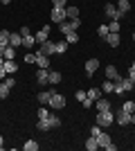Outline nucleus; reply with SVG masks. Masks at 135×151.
<instances>
[{"mask_svg": "<svg viewBox=\"0 0 135 151\" xmlns=\"http://www.w3.org/2000/svg\"><path fill=\"white\" fill-rule=\"evenodd\" d=\"M97 34H99V36H101V38H106V36H108V34H110L108 25H101V27H99V29H97Z\"/></svg>", "mask_w": 135, "mask_h": 151, "instance_id": "obj_34", "label": "nucleus"}, {"mask_svg": "<svg viewBox=\"0 0 135 151\" xmlns=\"http://www.w3.org/2000/svg\"><path fill=\"white\" fill-rule=\"evenodd\" d=\"M36 65H39V68H50V57H45V54H36Z\"/></svg>", "mask_w": 135, "mask_h": 151, "instance_id": "obj_14", "label": "nucleus"}, {"mask_svg": "<svg viewBox=\"0 0 135 151\" xmlns=\"http://www.w3.org/2000/svg\"><path fill=\"white\" fill-rule=\"evenodd\" d=\"M131 124H135V113H133V115H131Z\"/></svg>", "mask_w": 135, "mask_h": 151, "instance_id": "obj_47", "label": "nucleus"}, {"mask_svg": "<svg viewBox=\"0 0 135 151\" xmlns=\"http://www.w3.org/2000/svg\"><path fill=\"white\" fill-rule=\"evenodd\" d=\"M7 77V70H5V65H0V79H5Z\"/></svg>", "mask_w": 135, "mask_h": 151, "instance_id": "obj_44", "label": "nucleus"}, {"mask_svg": "<svg viewBox=\"0 0 135 151\" xmlns=\"http://www.w3.org/2000/svg\"><path fill=\"white\" fill-rule=\"evenodd\" d=\"M99 68V59H88L86 61V77H92Z\"/></svg>", "mask_w": 135, "mask_h": 151, "instance_id": "obj_7", "label": "nucleus"}, {"mask_svg": "<svg viewBox=\"0 0 135 151\" xmlns=\"http://www.w3.org/2000/svg\"><path fill=\"white\" fill-rule=\"evenodd\" d=\"M122 111H126V113H131V115H133V113H135V101H124Z\"/></svg>", "mask_w": 135, "mask_h": 151, "instance_id": "obj_31", "label": "nucleus"}, {"mask_svg": "<svg viewBox=\"0 0 135 151\" xmlns=\"http://www.w3.org/2000/svg\"><path fill=\"white\" fill-rule=\"evenodd\" d=\"M9 90H11V88H9L5 81L0 83V99H7V97H9Z\"/></svg>", "mask_w": 135, "mask_h": 151, "instance_id": "obj_30", "label": "nucleus"}, {"mask_svg": "<svg viewBox=\"0 0 135 151\" xmlns=\"http://www.w3.org/2000/svg\"><path fill=\"white\" fill-rule=\"evenodd\" d=\"M131 70H135V61H133V63H131Z\"/></svg>", "mask_w": 135, "mask_h": 151, "instance_id": "obj_50", "label": "nucleus"}, {"mask_svg": "<svg viewBox=\"0 0 135 151\" xmlns=\"http://www.w3.org/2000/svg\"><path fill=\"white\" fill-rule=\"evenodd\" d=\"M2 147H5V138H2V135H0V149H2Z\"/></svg>", "mask_w": 135, "mask_h": 151, "instance_id": "obj_46", "label": "nucleus"}, {"mask_svg": "<svg viewBox=\"0 0 135 151\" xmlns=\"http://www.w3.org/2000/svg\"><path fill=\"white\" fill-rule=\"evenodd\" d=\"M108 29L110 32H119V20H110V23H108Z\"/></svg>", "mask_w": 135, "mask_h": 151, "instance_id": "obj_38", "label": "nucleus"}, {"mask_svg": "<svg viewBox=\"0 0 135 151\" xmlns=\"http://www.w3.org/2000/svg\"><path fill=\"white\" fill-rule=\"evenodd\" d=\"M9 36H11V32L0 29V47H7V45H9Z\"/></svg>", "mask_w": 135, "mask_h": 151, "instance_id": "obj_17", "label": "nucleus"}, {"mask_svg": "<svg viewBox=\"0 0 135 151\" xmlns=\"http://www.w3.org/2000/svg\"><path fill=\"white\" fill-rule=\"evenodd\" d=\"M32 32H29V27H20V36H29Z\"/></svg>", "mask_w": 135, "mask_h": 151, "instance_id": "obj_43", "label": "nucleus"}, {"mask_svg": "<svg viewBox=\"0 0 135 151\" xmlns=\"http://www.w3.org/2000/svg\"><path fill=\"white\" fill-rule=\"evenodd\" d=\"M39 54H45V57H50V54H54V41H45V43L39 45Z\"/></svg>", "mask_w": 135, "mask_h": 151, "instance_id": "obj_6", "label": "nucleus"}, {"mask_svg": "<svg viewBox=\"0 0 135 151\" xmlns=\"http://www.w3.org/2000/svg\"><path fill=\"white\" fill-rule=\"evenodd\" d=\"M2 63H5V57H2V54H0V65H2Z\"/></svg>", "mask_w": 135, "mask_h": 151, "instance_id": "obj_49", "label": "nucleus"}, {"mask_svg": "<svg viewBox=\"0 0 135 151\" xmlns=\"http://www.w3.org/2000/svg\"><path fill=\"white\" fill-rule=\"evenodd\" d=\"M36 54H39V52H36ZM36 54H32V50H29L25 54V63H36Z\"/></svg>", "mask_w": 135, "mask_h": 151, "instance_id": "obj_36", "label": "nucleus"}, {"mask_svg": "<svg viewBox=\"0 0 135 151\" xmlns=\"http://www.w3.org/2000/svg\"><path fill=\"white\" fill-rule=\"evenodd\" d=\"M5 83L9 86V88H14V86H16V79H14V75H11V77H7V79H5Z\"/></svg>", "mask_w": 135, "mask_h": 151, "instance_id": "obj_40", "label": "nucleus"}, {"mask_svg": "<svg viewBox=\"0 0 135 151\" xmlns=\"http://www.w3.org/2000/svg\"><path fill=\"white\" fill-rule=\"evenodd\" d=\"M65 14H68V18H77L79 16V7H65Z\"/></svg>", "mask_w": 135, "mask_h": 151, "instance_id": "obj_29", "label": "nucleus"}, {"mask_svg": "<svg viewBox=\"0 0 135 151\" xmlns=\"http://www.w3.org/2000/svg\"><path fill=\"white\" fill-rule=\"evenodd\" d=\"M54 52H56V54H65V52H68V41H59V43H54Z\"/></svg>", "mask_w": 135, "mask_h": 151, "instance_id": "obj_18", "label": "nucleus"}, {"mask_svg": "<svg viewBox=\"0 0 135 151\" xmlns=\"http://www.w3.org/2000/svg\"><path fill=\"white\" fill-rule=\"evenodd\" d=\"M36 43V38L29 34V36H23V47H27V50H32V45Z\"/></svg>", "mask_w": 135, "mask_h": 151, "instance_id": "obj_25", "label": "nucleus"}, {"mask_svg": "<svg viewBox=\"0 0 135 151\" xmlns=\"http://www.w3.org/2000/svg\"><path fill=\"white\" fill-rule=\"evenodd\" d=\"M39 117H50V111L47 108H39Z\"/></svg>", "mask_w": 135, "mask_h": 151, "instance_id": "obj_42", "label": "nucleus"}, {"mask_svg": "<svg viewBox=\"0 0 135 151\" xmlns=\"http://www.w3.org/2000/svg\"><path fill=\"white\" fill-rule=\"evenodd\" d=\"M104 41H106V43H108L110 47H117L122 38H119V32H110V34H108V36H106V38H104Z\"/></svg>", "mask_w": 135, "mask_h": 151, "instance_id": "obj_9", "label": "nucleus"}, {"mask_svg": "<svg viewBox=\"0 0 135 151\" xmlns=\"http://www.w3.org/2000/svg\"><path fill=\"white\" fill-rule=\"evenodd\" d=\"M50 18L54 20V23H63V20H68V14H65V9H61V7H54L52 9V14H50Z\"/></svg>", "mask_w": 135, "mask_h": 151, "instance_id": "obj_4", "label": "nucleus"}, {"mask_svg": "<svg viewBox=\"0 0 135 151\" xmlns=\"http://www.w3.org/2000/svg\"><path fill=\"white\" fill-rule=\"evenodd\" d=\"M104 12H106V16H108L110 20H119V18L124 16V14L119 12L115 5H110V2H106V5H104Z\"/></svg>", "mask_w": 135, "mask_h": 151, "instance_id": "obj_3", "label": "nucleus"}, {"mask_svg": "<svg viewBox=\"0 0 135 151\" xmlns=\"http://www.w3.org/2000/svg\"><path fill=\"white\" fill-rule=\"evenodd\" d=\"M133 41H135V34H133Z\"/></svg>", "mask_w": 135, "mask_h": 151, "instance_id": "obj_51", "label": "nucleus"}, {"mask_svg": "<svg viewBox=\"0 0 135 151\" xmlns=\"http://www.w3.org/2000/svg\"><path fill=\"white\" fill-rule=\"evenodd\" d=\"M129 79H131V81L135 83V70H129Z\"/></svg>", "mask_w": 135, "mask_h": 151, "instance_id": "obj_45", "label": "nucleus"}, {"mask_svg": "<svg viewBox=\"0 0 135 151\" xmlns=\"http://www.w3.org/2000/svg\"><path fill=\"white\" fill-rule=\"evenodd\" d=\"M9 45H11V47H20V45H23V36H20V32L9 36Z\"/></svg>", "mask_w": 135, "mask_h": 151, "instance_id": "obj_15", "label": "nucleus"}, {"mask_svg": "<svg viewBox=\"0 0 135 151\" xmlns=\"http://www.w3.org/2000/svg\"><path fill=\"white\" fill-rule=\"evenodd\" d=\"M50 108H54V111H61V108H65V97L61 93H52V97H50Z\"/></svg>", "mask_w": 135, "mask_h": 151, "instance_id": "obj_2", "label": "nucleus"}, {"mask_svg": "<svg viewBox=\"0 0 135 151\" xmlns=\"http://www.w3.org/2000/svg\"><path fill=\"white\" fill-rule=\"evenodd\" d=\"M2 65H5V70H7V75H14V72H16V70H18V65H16V61H7L5 59V63H2Z\"/></svg>", "mask_w": 135, "mask_h": 151, "instance_id": "obj_19", "label": "nucleus"}, {"mask_svg": "<svg viewBox=\"0 0 135 151\" xmlns=\"http://www.w3.org/2000/svg\"><path fill=\"white\" fill-rule=\"evenodd\" d=\"M52 93H54V90H43V93H39V97H36V99H39L41 104H50Z\"/></svg>", "mask_w": 135, "mask_h": 151, "instance_id": "obj_21", "label": "nucleus"}, {"mask_svg": "<svg viewBox=\"0 0 135 151\" xmlns=\"http://www.w3.org/2000/svg\"><path fill=\"white\" fill-rule=\"evenodd\" d=\"M86 149H88V151H97V149H99V142H97L95 135H90V138L86 140Z\"/></svg>", "mask_w": 135, "mask_h": 151, "instance_id": "obj_16", "label": "nucleus"}, {"mask_svg": "<svg viewBox=\"0 0 135 151\" xmlns=\"http://www.w3.org/2000/svg\"><path fill=\"white\" fill-rule=\"evenodd\" d=\"M23 149L25 151H36L39 149V142H36V140H27L25 145H23Z\"/></svg>", "mask_w": 135, "mask_h": 151, "instance_id": "obj_28", "label": "nucleus"}, {"mask_svg": "<svg viewBox=\"0 0 135 151\" xmlns=\"http://www.w3.org/2000/svg\"><path fill=\"white\" fill-rule=\"evenodd\" d=\"M50 83H54V86L61 83V72H52L50 70Z\"/></svg>", "mask_w": 135, "mask_h": 151, "instance_id": "obj_32", "label": "nucleus"}, {"mask_svg": "<svg viewBox=\"0 0 135 151\" xmlns=\"http://www.w3.org/2000/svg\"><path fill=\"white\" fill-rule=\"evenodd\" d=\"M97 142H99V147H101V149H106V147L110 145V135H108V133H104V131H99V135H97Z\"/></svg>", "mask_w": 135, "mask_h": 151, "instance_id": "obj_11", "label": "nucleus"}, {"mask_svg": "<svg viewBox=\"0 0 135 151\" xmlns=\"http://www.w3.org/2000/svg\"><path fill=\"white\" fill-rule=\"evenodd\" d=\"M86 93H88V97L92 101H97L99 97H101V90H99V88H90V90H86Z\"/></svg>", "mask_w": 135, "mask_h": 151, "instance_id": "obj_27", "label": "nucleus"}, {"mask_svg": "<svg viewBox=\"0 0 135 151\" xmlns=\"http://www.w3.org/2000/svg\"><path fill=\"white\" fill-rule=\"evenodd\" d=\"M36 129H41V131H50V120L47 117H39V122H36Z\"/></svg>", "mask_w": 135, "mask_h": 151, "instance_id": "obj_20", "label": "nucleus"}, {"mask_svg": "<svg viewBox=\"0 0 135 151\" xmlns=\"http://www.w3.org/2000/svg\"><path fill=\"white\" fill-rule=\"evenodd\" d=\"M47 120H50V126H52V129H56V126H61V120H59V115H50Z\"/></svg>", "mask_w": 135, "mask_h": 151, "instance_id": "obj_33", "label": "nucleus"}, {"mask_svg": "<svg viewBox=\"0 0 135 151\" xmlns=\"http://www.w3.org/2000/svg\"><path fill=\"white\" fill-rule=\"evenodd\" d=\"M95 106H97V111H110V108H113V106H110V101L104 99V97H99V99L95 101Z\"/></svg>", "mask_w": 135, "mask_h": 151, "instance_id": "obj_13", "label": "nucleus"}, {"mask_svg": "<svg viewBox=\"0 0 135 151\" xmlns=\"http://www.w3.org/2000/svg\"><path fill=\"white\" fill-rule=\"evenodd\" d=\"M52 7H61V9H65V7H68V0H52Z\"/></svg>", "mask_w": 135, "mask_h": 151, "instance_id": "obj_37", "label": "nucleus"}, {"mask_svg": "<svg viewBox=\"0 0 135 151\" xmlns=\"http://www.w3.org/2000/svg\"><path fill=\"white\" fill-rule=\"evenodd\" d=\"M47 34H50V25H45L43 27V29H41L39 32V34H36V36H34V38H36V43H45V41H47V38H50V36H47Z\"/></svg>", "mask_w": 135, "mask_h": 151, "instance_id": "obj_10", "label": "nucleus"}, {"mask_svg": "<svg viewBox=\"0 0 135 151\" xmlns=\"http://www.w3.org/2000/svg\"><path fill=\"white\" fill-rule=\"evenodd\" d=\"M2 57H5L7 61H11V59L16 57V47H11V45H7L5 50H2Z\"/></svg>", "mask_w": 135, "mask_h": 151, "instance_id": "obj_23", "label": "nucleus"}, {"mask_svg": "<svg viewBox=\"0 0 135 151\" xmlns=\"http://www.w3.org/2000/svg\"><path fill=\"white\" fill-rule=\"evenodd\" d=\"M115 122L119 126H126V124H131V113H126V111H122L119 108V113L115 115Z\"/></svg>", "mask_w": 135, "mask_h": 151, "instance_id": "obj_8", "label": "nucleus"}, {"mask_svg": "<svg viewBox=\"0 0 135 151\" xmlns=\"http://www.w3.org/2000/svg\"><path fill=\"white\" fill-rule=\"evenodd\" d=\"M0 2H2V5H9V2H11V0H0Z\"/></svg>", "mask_w": 135, "mask_h": 151, "instance_id": "obj_48", "label": "nucleus"}, {"mask_svg": "<svg viewBox=\"0 0 135 151\" xmlns=\"http://www.w3.org/2000/svg\"><path fill=\"white\" fill-rule=\"evenodd\" d=\"M117 9H119L122 14H126L131 9V0H119V2H117Z\"/></svg>", "mask_w": 135, "mask_h": 151, "instance_id": "obj_24", "label": "nucleus"}, {"mask_svg": "<svg viewBox=\"0 0 135 151\" xmlns=\"http://www.w3.org/2000/svg\"><path fill=\"white\" fill-rule=\"evenodd\" d=\"M99 131H101V126H99V124L92 126V129H90V135H95V138H97V135H99Z\"/></svg>", "mask_w": 135, "mask_h": 151, "instance_id": "obj_41", "label": "nucleus"}, {"mask_svg": "<svg viewBox=\"0 0 135 151\" xmlns=\"http://www.w3.org/2000/svg\"><path fill=\"white\" fill-rule=\"evenodd\" d=\"M65 36V41H68V43H79V34H77V29H72V32H68V34H63Z\"/></svg>", "mask_w": 135, "mask_h": 151, "instance_id": "obj_22", "label": "nucleus"}, {"mask_svg": "<svg viewBox=\"0 0 135 151\" xmlns=\"http://www.w3.org/2000/svg\"><path fill=\"white\" fill-rule=\"evenodd\" d=\"M86 97H88V93H86V90H77V93H74V99H77V101H84Z\"/></svg>", "mask_w": 135, "mask_h": 151, "instance_id": "obj_35", "label": "nucleus"}, {"mask_svg": "<svg viewBox=\"0 0 135 151\" xmlns=\"http://www.w3.org/2000/svg\"><path fill=\"white\" fill-rule=\"evenodd\" d=\"M113 122H115L113 111H99V113H97V124L99 126H110Z\"/></svg>", "mask_w": 135, "mask_h": 151, "instance_id": "obj_1", "label": "nucleus"}, {"mask_svg": "<svg viewBox=\"0 0 135 151\" xmlns=\"http://www.w3.org/2000/svg\"><path fill=\"white\" fill-rule=\"evenodd\" d=\"M101 90H104V93H115V81L106 79V81H104V86H101Z\"/></svg>", "mask_w": 135, "mask_h": 151, "instance_id": "obj_26", "label": "nucleus"}, {"mask_svg": "<svg viewBox=\"0 0 135 151\" xmlns=\"http://www.w3.org/2000/svg\"><path fill=\"white\" fill-rule=\"evenodd\" d=\"M104 75H106V79L115 81L117 77H119V72H117V68H115V65H106V72H104Z\"/></svg>", "mask_w": 135, "mask_h": 151, "instance_id": "obj_12", "label": "nucleus"}, {"mask_svg": "<svg viewBox=\"0 0 135 151\" xmlns=\"http://www.w3.org/2000/svg\"><path fill=\"white\" fill-rule=\"evenodd\" d=\"M81 104H84V108H92V106H95V101L90 99V97H86V99L81 101Z\"/></svg>", "mask_w": 135, "mask_h": 151, "instance_id": "obj_39", "label": "nucleus"}, {"mask_svg": "<svg viewBox=\"0 0 135 151\" xmlns=\"http://www.w3.org/2000/svg\"><path fill=\"white\" fill-rule=\"evenodd\" d=\"M36 83H39V86L50 83V70L47 68H39V72H36Z\"/></svg>", "mask_w": 135, "mask_h": 151, "instance_id": "obj_5", "label": "nucleus"}]
</instances>
